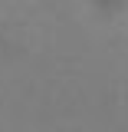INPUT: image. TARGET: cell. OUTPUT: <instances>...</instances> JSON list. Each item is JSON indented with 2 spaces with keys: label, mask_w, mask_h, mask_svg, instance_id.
<instances>
[]
</instances>
